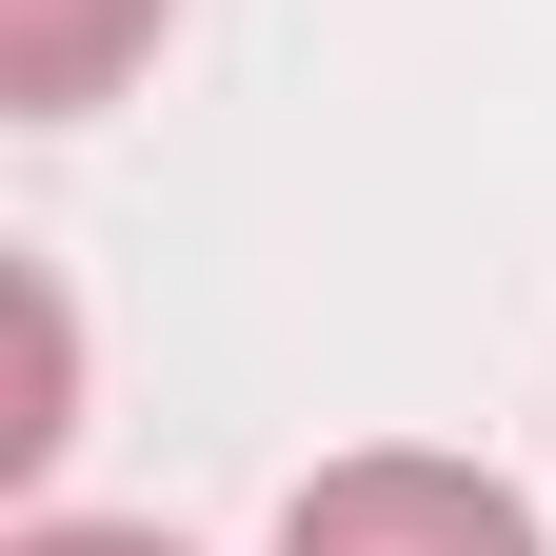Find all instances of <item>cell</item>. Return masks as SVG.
I'll list each match as a JSON object with an SVG mask.
<instances>
[{"mask_svg":"<svg viewBox=\"0 0 556 556\" xmlns=\"http://www.w3.org/2000/svg\"><path fill=\"white\" fill-rule=\"evenodd\" d=\"M21 556H179V536H119V517H40Z\"/></svg>","mask_w":556,"mask_h":556,"instance_id":"cell-4","label":"cell"},{"mask_svg":"<svg viewBox=\"0 0 556 556\" xmlns=\"http://www.w3.org/2000/svg\"><path fill=\"white\" fill-rule=\"evenodd\" d=\"M139 40H160V0H0V100L21 119H100Z\"/></svg>","mask_w":556,"mask_h":556,"instance_id":"cell-2","label":"cell"},{"mask_svg":"<svg viewBox=\"0 0 556 556\" xmlns=\"http://www.w3.org/2000/svg\"><path fill=\"white\" fill-rule=\"evenodd\" d=\"M60 378H80V338H60V278H21V417H0V457H60Z\"/></svg>","mask_w":556,"mask_h":556,"instance_id":"cell-3","label":"cell"},{"mask_svg":"<svg viewBox=\"0 0 556 556\" xmlns=\"http://www.w3.org/2000/svg\"><path fill=\"white\" fill-rule=\"evenodd\" d=\"M278 556H536V517L477 457H338L278 497Z\"/></svg>","mask_w":556,"mask_h":556,"instance_id":"cell-1","label":"cell"}]
</instances>
